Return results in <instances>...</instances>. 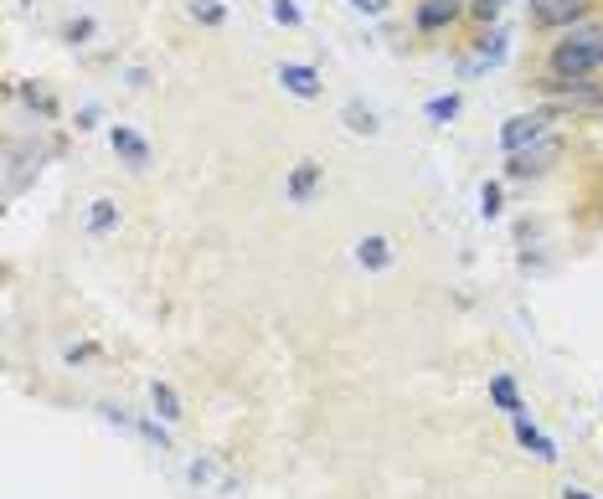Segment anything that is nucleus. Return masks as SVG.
Listing matches in <instances>:
<instances>
[{"instance_id":"4468645a","label":"nucleus","mask_w":603,"mask_h":499,"mask_svg":"<svg viewBox=\"0 0 603 499\" xmlns=\"http://www.w3.org/2000/svg\"><path fill=\"white\" fill-rule=\"evenodd\" d=\"M21 103L41 118H58V98H52V88H41V83H21Z\"/></svg>"},{"instance_id":"4be33fe9","label":"nucleus","mask_w":603,"mask_h":499,"mask_svg":"<svg viewBox=\"0 0 603 499\" xmlns=\"http://www.w3.org/2000/svg\"><path fill=\"white\" fill-rule=\"evenodd\" d=\"M94 32H98V26H94V21H88V16H83V21H67V26H62V37L73 41V47H83V41L94 37Z\"/></svg>"},{"instance_id":"6ab92c4d","label":"nucleus","mask_w":603,"mask_h":499,"mask_svg":"<svg viewBox=\"0 0 603 499\" xmlns=\"http://www.w3.org/2000/svg\"><path fill=\"white\" fill-rule=\"evenodd\" d=\"M135 433L145 442H156V448H171V433H165V423H160V417H135Z\"/></svg>"},{"instance_id":"20e7f679","label":"nucleus","mask_w":603,"mask_h":499,"mask_svg":"<svg viewBox=\"0 0 603 499\" xmlns=\"http://www.w3.org/2000/svg\"><path fill=\"white\" fill-rule=\"evenodd\" d=\"M109 145H114V154H119V165H130V171H150L156 165V145L139 135L135 124H109Z\"/></svg>"},{"instance_id":"a211bd4d","label":"nucleus","mask_w":603,"mask_h":499,"mask_svg":"<svg viewBox=\"0 0 603 499\" xmlns=\"http://www.w3.org/2000/svg\"><path fill=\"white\" fill-rule=\"evenodd\" d=\"M501 11H506V0H469V21L475 26H495Z\"/></svg>"},{"instance_id":"39448f33","label":"nucleus","mask_w":603,"mask_h":499,"mask_svg":"<svg viewBox=\"0 0 603 499\" xmlns=\"http://www.w3.org/2000/svg\"><path fill=\"white\" fill-rule=\"evenodd\" d=\"M563 154V139H537L531 150H516L506 154V180H531V175H542L546 171V160H557Z\"/></svg>"},{"instance_id":"5701e85b","label":"nucleus","mask_w":603,"mask_h":499,"mask_svg":"<svg viewBox=\"0 0 603 499\" xmlns=\"http://www.w3.org/2000/svg\"><path fill=\"white\" fill-rule=\"evenodd\" d=\"M350 11H361V16H387L392 0H346Z\"/></svg>"},{"instance_id":"f8f14e48","label":"nucleus","mask_w":603,"mask_h":499,"mask_svg":"<svg viewBox=\"0 0 603 499\" xmlns=\"http://www.w3.org/2000/svg\"><path fill=\"white\" fill-rule=\"evenodd\" d=\"M150 407H156L160 423H181L186 417V407H181V391L171 382H150Z\"/></svg>"},{"instance_id":"ddd939ff","label":"nucleus","mask_w":603,"mask_h":499,"mask_svg":"<svg viewBox=\"0 0 603 499\" xmlns=\"http://www.w3.org/2000/svg\"><path fill=\"white\" fill-rule=\"evenodd\" d=\"M119 201H109V196H98L94 207H88V237H114L119 232Z\"/></svg>"},{"instance_id":"9b49d317","label":"nucleus","mask_w":603,"mask_h":499,"mask_svg":"<svg viewBox=\"0 0 603 499\" xmlns=\"http://www.w3.org/2000/svg\"><path fill=\"white\" fill-rule=\"evenodd\" d=\"M510 427H516V442H521L526 453H537L542 463H557V442L546 438V433L531 423V417H510Z\"/></svg>"},{"instance_id":"412c9836","label":"nucleus","mask_w":603,"mask_h":499,"mask_svg":"<svg viewBox=\"0 0 603 499\" xmlns=\"http://www.w3.org/2000/svg\"><path fill=\"white\" fill-rule=\"evenodd\" d=\"M346 124L356 129V135H377V114L361 109V103H346Z\"/></svg>"},{"instance_id":"393cba45","label":"nucleus","mask_w":603,"mask_h":499,"mask_svg":"<svg viewBox=\"0 0 603 499\" xmlns=\"http://www.w3.org/2000/svg\"><path fill=\"white\" fill-rule=\"evenodd\" d=\"M563 499H599L593 489H583V484H563Z\"/></svg>"},{"instance_id":"dca6fc26","label":"nucleus","mask_w":603,"mask_h":499,"mask_svg":"<svg viewBox=\"0 0 603 499\" xmlns=\"http://www.w3.org/2000/svg\"><path fill=\"white\" fill-rule=\"evenodd\" d=\"M480 216H485V222H501V216H506V191H501V180H485V186H480Z\"/></svg>"},{"instance_id":"a878e982","label":"nucleus","mask_w":603,"mask_h":499,"mask_svg":"<svg viewBox=\"0 0 603 499\" xmlns=\"http://www.w3.org/2000/svg\"><path fill=\"white\" fill-rule=\"evenodd\" d=\"M94 124H98V103H88V109L78 114V129H94Z\"/></svg>"},{"instance_id":"0eeeda50","label":"nucleus","mask_w":603,"mask_h":499,"mask_svg":"<svg viewBox=\"0 0 603 499\" xmlns=\"http://www.w3.org/2000/svg\"><path fill=\"white\" fill-rule=\"evenodd\" d=\"M552 129H546V114H516L501 124V150L516 154V150H531L537 139H546Z\"/></svg>"},{"instance_id":"2eb2a0df","label":"nucleus","mask_w":603,"mask_h":499,"mask_svg":"<svg viewBox=\"0 0 603 499\" xmlns=\"http://www.w3.org/2000/svg\"><path fill=\"white\" fill-rule=\"evenodd\" d=\"M186 16L196 26H227V5L222 0H186Z\"/></svg>"},{"instance_id":"9d476101","label":"nucleus","mask_w":603,"mask_h":499,"mask_svg":"<svg viewBox=\"0 0 603 499\" xmlns=\"http://www.w3.org/2000/svg\"><path fill=\"white\" fill-rule=\"evenodd\" d=\"M279 83L294 98H320V67H310V62H279Z\"/></svg>"},{"instance_id":"423d86ee","label":"nucleus","mask_w":603,"mask_h":499,"mask_svg":"<svg viewBox=\"0 0 603 499\" xmlns=\"http://www.w3.org/2000/svg\"><path fill=\"white\" fill-rule=\"evenodd\" d=\"M325 186V165L320 160H294L290 165V180H284V201L290 207H310L315 196Z\"/></svg>"},{"instance_id":"1a4fd4ad","label":"nucleus","mask_w":603,"mask_h":499,"mask_svg":"<svg viewBox=\"0 0 603 499\" xmlns=\"http://www.w3.org/2000/svg\"><path fill=\"white\" fill-rule=\"evenodd\" d=\"M490 407H501L506 417H526V397H521V382L510 371H495L490 376Z\"/></svg>"},{"instance_id":"6e6552de","label":"nucleus","mask_w":603,"mask_h":499,"mask_svg":"<svg viewBox=\"0 0 603 499\" xmlns=\"http://www.w3.org/2000/svg\"><path fill=\"white\" fill-rule=\"evenodd\" d=\"M356 263H361L367 273H387L392 263H397V248H392V237H382V232L361 237V242H356Z\"/></svg>"},{"instance_id":"7ed1b4c3","label":"nucleus","mask_w":603,"mask_h":499,"mask_svg":"<svg viewBox=\"0 0 603 499\" xmlns=\"http://www.w3.org/2000/svg\"><path fill=\"white\" fill-rule=\"evenodd\" d=\"M469 16V0H413V32L418 37H444Z\"/></svg>"},{"instance_id":"aec40b11","label":"nucleus","mask_w":603,"mask_h":499,"mask_svg":"<svg viewBox=\"0 0 603 499\" xmlns=\"http://www.w3.org/2000/svg\"><path fill=\"white\" fill-rule=\"evenodd\" d=\"M269 16L279 21V26H305V11H299L294 0H269Z\"/></svg>"},{"instance_id":"f257e3e1","label":"nucleus","mask_w":603,"mask_h":499,"mask_svg":"<svg viewBox=\"0 0 603 499\" xmlns=\"http://www.w3.org/2000/svg\"><path fill=\"white\" fill-rule=\"evenodd\" d=\"M603 77V16H588L567 32H552L542 52L537 88L542 93H573V98H599Z\"/></svg>"},{"instance_id":"f03ea898","label":"nucleus","mask_w":603,"mask_h":499,"mask_svg":"<svg viewBox=\"0 0 603 499\" xmlns=\"http://www.w3.org/2000/svg\"><path fill=\"white\" fill-rule=\"evenodd\" d=\"M603 0H531V26L537 32H567L578 21L599 16Z\"/></svg>"},{"instance_id":"f3484780","label":"nucleus","mask_w":603,"mask_h":499,"mask_svg":"<svg viewBox=\"0 0 603 499\" xmlns=\"http://www.w3.org/2000/svg\"><path fill=\"white\" fill-rule=\"evenodd\" d=\"M459 109H465V98H459V93H439V98H429V118H433V124H448V118L459 114Z\"/></svg>"},{"instance_id":"b1692460","label":"nucleus","mask_w":603,"mask_h":499,"mask_svg":"<svg viewBox=\"0 0 603 499\" xmlns=\"http://www.w3.org/2000/svg\"><path fill=\"white\" fill-rule=\"evenodd\" d=\"M98 361V346H67V365H88Z\"/></svg>"}]
</instances>
